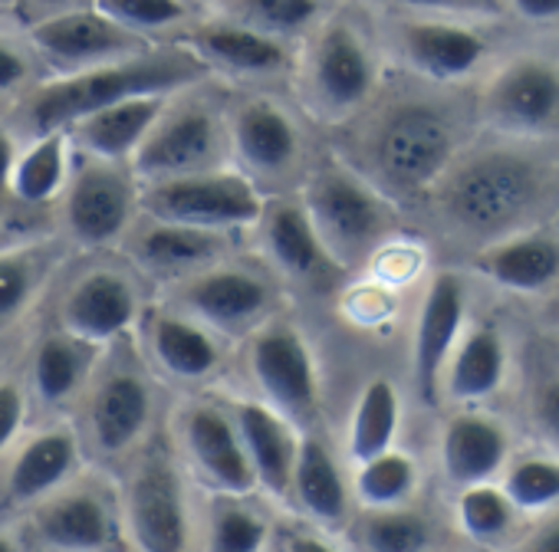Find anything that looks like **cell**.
I'll return each instance as SVG.
<instances>
[{
  "instance_id": "cell-1",
  "label": "cell",
  "mask_w": 559,
  "mask_h": 552,
  "mask_svg": "<svg viewBox=\"0 0 559 552\" xmlns=\"http://www.w3.org/2000/svg\"><path fill=\"white\" fill-rule=\"evenodd\" d=\"M211 70L181 44L148 47L129 60L93 67L83 73L57 76L37 86L21 109V119L31 135L50 129H70L86 112H96L109 103L129 96H175L178 89L201 83Z\"/></svg>"
},
{
  "instance_id": "cell-2",
  "label": "cell",
  "mask_w": 559,
  "mask_h": 552,
  "mask_svg": "<svg viewBox=\"0 0 559 552\" xmlns=\"http://www.w3.org/2000/svg\"><path fill=\"white\" fill-rule=\"evenodd\" d=\"M263 207V194L240 168H207L181 178L148 181L139 191V211L158 220L191 224L204 230L253 227Z\"/></svg>"
},
{
  "instance_id": "cell-3",
  "label": "cell",
  "mask_w": 559,
  "mask_h": 552,
  "mask_svg": "<svg viewBox=\"0 0 559 552\" xmlns=\"http://www.w3.org/2000/svg\"><path fill=\"white\" fill-rule=\"evenodd\" d=\"M300 201L307 204V214L336 266H349L366 256L389 227L385 201L343 165L313 171Z\"/></svg>"
},
{
  "instance_id": "cell-4",
  "label": "cell",
  "mask_w": 559,
  "mask_h": 552,
  "mask_svg": "<svg viewBox=\"0 0 559 552\" xmlns=\"http://www.w3.org/2000/svg\"><path fill=\"white\" fill-rule=\"evenodd\" d=\"M122 526L135 549L178 552L191 542L185 483L168 447H148L122 487Z\"/></svg>"
},
{
  "instance_id": "cell-5",
  "label": "cell",
  "mask_w": 559,
  "mask_h": 552,
  "mask_svg": "<svg viewBox=\"0 0 559 552\" xmlns=\"http://www.w3.org/2000/svg\"><path fill=\"white\" fill-rule=\"evenodd\" d=\"M230 152L227 119L217 116L204 103L188 106H168L142 139V145L132 155V171L139 184L181 178L207 168H221Z\"/></svg>"
},
{
  "instance_id": "cell-6",
  "label": "cell",
  "mask_w": 559,
  "mask_h": 552,
  "mask_svg": "<svg viewBox=\"0 0 559 552\" xmlns=\"http://www.w3.org/2000/svg\"><path fill=\"white\" fill-rule=\"evenodd\" d=\"M86 161L67 178L63 217L70 237L86 250H103L129 237L139 214V178L129 161L83 155Z\"/></svg>"
},
{
  "instance_id": "cell-7",
  "label": "cell",
  "mask_w": 559,
  "mask_h": 552,
  "mask_svg": "<svg viewBox=\"0 0 559 552\" xmlns=\"http://www.w3.org/2000/svg\"><path fill=\"white\" fill-rule=\"evenodd\" d=\"M247 369L263 395L280 415L297 428H307L320 411V372L307 336L290 323H263L250 333Z\"/></svg>"
},
{
  "instance_id": "cell-8",
  "label": "cell",
  "mask_w": 559,
  "mask_h": 552,
  "mask_svg": "<svg viewBox=\"0 0 559 552\" xmlns=\"http://www.w3.org/2000/svg\"><path fill=\"white\" fill-rule=\"evenodd\" d=\"M178 307L214 336H250L270 320L276 290L263 273L217 260L178 280Z\"/></svg>"
},
{
  "instance_id": "cell-9",
  "label": "cell",
  "mask_w": 559,
  "mask_h": 552,
  "mask_svg": "<svg viewBox=\"0 0 559 552\" xmlns=\"http://www.w3.org/2000/svg\"><path fill=\"white\" fill-rule=\"evenodd\" d=\"M27 31H31V47L57 70V76L129 60L152 47V40L119 27L99 8L63 11L27 24Z\"/></svg>"
},
{
  "instance_id": "cell-10",
  "label": "cell",
  "mask_w": 559,
  "mask_h": 552,
  "mask_svg": "<svg viewBox=\"0 0 559 552\" xmlns=\"http://www.w3.org/2000/svg\"><path fill=\"white\" fill-rule=\"evenodd\" d=\"M304 83L317 116L346 119L372 96L376 60L349 24H326L310 50Z\"/></svg>"
},
{
  "instance_id": "cell-11",
  "label": "cell",
  "mask_w": 559,
  "mask_h": 552,
  "mask_svg": "<svg viewBox=\"0 0 559 552\" xmlns=\"http://www.w3.org/2000/svg\"><path fill=\"white\" fill-rule=\"evenodd\" d=\"M178 447L188 460V467L198 473V480L211 493H253L257 477L247 460V451L240 444L237 424L227 411V405L214 401H194L185 405L175 421Z\"/></svg>"
},
{
  "instance_id": "cell-12",
  "label": "cell",
  "mask_w": 559,
  "mask_h": 552,
  "mask_svg": "<svg viewBox=\"0 0 559 552\" xmlns=\"http://www.w3.org/2000/svg\"><path fill=\"white\" fill-rule=\"evenodd\" d=\"M536 188L539 184L530 161L516 155H484L454 178L448 207L474 230H497L533 204Z\"/></svg>"
},
{
  "instance_id": "cell-13",
  "label": "cell",
  "mask_w": 559,
  "mask_h": 552,
  "mask_svg": "<svg viewBox=\"0 0 559 552\" xmlns=\"http://www.w3.org/2000/svg\"><path fill=\"white\" fill-rule=\"evenodd\" d=\"M454 132L431 106H399L376 139V161L382 175L405 191L431 184L448 165Z\"/></svg>"
},
{
  "instance_id": "cell-14",
  "label": "cell",
  "mask_w": 559,
  "mask_h": 552,
  "mask_svg": "<svg viewBox=\"0 0 559 552\" xmlns=\"http://www.w3.org/2000/svg\"><path fill=\"white\" fill-rule=\"evenodd\" d=\"M34 532L47 549L96 552L119 545L122 509L106 487L67 480L50 496L34 503Z\"/></svg>"
},
{
  "instance_id": "cell-15",
  "label": "cell",
  "mask_w": 559,
  "mask_h": 552,
  "mask_svg": "<svg viewBox=\"0 0 559 552\" xmlns=\"http://www.w3.org/2000/svg\"><path fill=\"white\" fill-rule=\"evenodd\" d=\"M152 424V388L132 365L103 372L86 398V428L103 457H126Z\"/></svg>"
},
{
  "instance_id": "cell-16",
  "label": "cell",
  "mask_w": 559,
  "mask_h": 552,
  "mask_svg": "<svg viewBox=\"0 0 559 552\" xmlns=\"http://www.w3.org/2000/svg\"><path fill=\"white\" fill-rule=\"evenodd\" d=\"M139 290L122 269H90L63 297V329L96 346L122 339L139 323Z\"/></svg>"
},
{
  "instance_id": "cell-17",
  "label": "cell",
  "mask_w": 559,
  "mask_h": 552,
  "mask_svg": "<svg viewBox=\"0 0 559 552\" xmlns=\"http://www.w3.org/2000/svg\"><path fill=\"white\" fill-rule=\"evenodd\" d=\"M253 227L260 230L266 260L273 263L276 273H284L287 280L313 284L323 273L336 269L300 197H263V207Z\"/></svg>"
},
{
  "instance_id": "cell-18",
  "label": "cell",
  "mask_w": 559,
  "mask_h": 552,
  "mask_svg": "<svg viewBox=\"0 0 559 552\" xmlns=\"http://www.w3.org/2000/svg\"><path fill=\"white\" fill-rule=\"evenodd\" d=\"M230 152L243 175L280 178L300 158V129L294 116L273 99H250L227 119Z\"/></svg>"
},
{
  "instance_id": "cell-19",
  "label": "cell",
  "mask_w": 559,
  "mask_h": 552,
  "mask_svg": "<svg viewBox=\"0 0 559 552\" xmlns=\"http://www.w3.org/2000/svg\"><path fill=\"white\" fill-rule=\"evenodd\" d=\"M227 411L237 424L240 444L253 467L257 490H263L276 500H287L290 473H294V460H297V447H300L297 424L287 415H280L273 405L253 401V398H237L227 405Z\"/></svg>"
},
{
  "instance_id": "cell-20",
  "label": "cell",
  "mask_w": 559,
  "mask_h": 552,
  "mask_svg": "<svg viewBox=\"0 0 559 552\" xmlns=\"http://www.w3.org/2000/svg\"><path fill=\"white\" fill-rule=\"evenodd\" d=\"M464 284L457 273H438L421 313H418V326H415V385L425 405H438V388H441V375L444 365L457 346L461 336V323H464Z\"/></svg>"
},
{
  "instance_id": "cell-21",
  "label": "cell",
  "mask_w": 559,
  "mask_h": 552,
  "mask_svg": "<svg viewBox=\"0 0 559 552\" xmlns=\"http://www.w3.org/2000/svg\"><path fill=\"white\" fill-rule=\"evenodd\" d=\"M181 47H188L211 73L224 70L234 76H273L287 70L290 50L287 40L266 37L253 27H243L230 17L214 24H194L185 27Z\"/></svg>"
},
{
  "instance_id": "cell-22",
  "label": "cell",
  "mask_w": 559,
  "mask_h": 552,
  "mask_svg": "<svg viewBox=\"0 0 559 552\" xmlns=\"http://www.w3.org/2000/svg\"><path fill=\"white\" fill-rule=\"evenodd\" d=\"M129 240H132V260L148 276H155V280H171V284L217 263L227 250L224 230H204V227L158 220V217H148L145 227H135Z\"/></svg>"
},
{
  "instance_id": "cell-23",
  "label": "cell",
  "mask_w": 559,
  "mask_h": 552,
  "mask_svg": "<svg viewBox=\"0 0 559 552\" xmlns=\"http://www.w3.org/2000/svg\"><path fill=\"white\" fill-rule=\"evenodd\" d=\"M80 467V434L67 424L37 431L11 460L4 493L17 506H34L57 487L73 480Z\"/></svg>"
},
{
  "instance_id": "cell-24",
  "label": "cell",
  "mask_w": 559,
  "mask_h": 552,
  "mask_svg": "<svg viewBox=\"0 0 559 552\" xmlns=\"http://www.w3.org/2000/svg\"><path fill=\"white\" fill-rule=\"evenodd\" d=\"M487 109L513 132L546 129L559 116V70L543 60L507 67L487 93Z\"/></svg>"
},
{
  "instance_id": "cell-25",
  "label": "cell",
  "mask_w": 559,
  "mask_h": 552,
  "mask_svg": "<svg viewBox=\"0 0 559 552\" xmlns=\"http://www.w3.org/2000/svg\"><path fill=\"white\" fill-rule=\"evenodd\" d=\"M171 96H129L119 103H109L96 112H86L76 119L67 132L70 142L80 145L83 155L109 158V161H132L135 148L162 116Z\"/></svg>"
},
{
  "instance_id": "cell-26",
  "label": "cell",
  "mask_w": 559,
  "mask_h": 552,
  "mask_svg": "<svg viewBox=\"0 0 559 552\" xmlns=\"http://www.w3.org/2000/svg\"><path fill=\"white\" fill-rule=\"evenodd\" d=\"M145 343L155 365L175 382L198 385L221 369L217 336L185 313H171V310L152 313L145 323Z\"/></svg>"
},
{
  "instance_id": "cell-27",
  "label": "cell",
  "mask_w": 559,
  "mask_h": 552,
  "mask_svg": "<svg viewBox=\"0 0 559 552\" xmlns=\"http://www.w3.org/2000/svg\"><path fill=\"white\" fill-rule=\"evenodd\" d=\"M290 496L297 500L307 519L320 523L330 532L349 519L353 496H349L346 477L336 457L330 454V447L313 434H300V447H297V460L290 473Z\"/></svg>"
},
{
  "instance_id": "cell-28",
  "label": "cell",
  "mask_w": 559,
  "mask_h": 552,
  "mask_svg": "<svg viewBox=\"0 0 559 552\" xmlns=\"http://www.w3.org/2000/svg\"><path fill=\"white\" fill-rule=\"evenodd\" d=\"M99 349L103 346H96L90 339H80V336H73L67 329L47 333L37 343L34 362H31L34 395L47 408H60V405L73 401L93 382Z\"/></svg>"
},
{
  "instance_id": "cell-29",
  "label": "cell",
  "mask_w": 559,
  "mask_h": 552,
  "mask_svg": "<svg viewBox=\"0 0 559 552\" xmlns=\"http://www.w3.org/2000/svg\"><path fill=\"white\" fill-rule=\"evenodd\" d=\"M507 457V431L484 415H457L441 437V464L451 483L471 487L490 480Z\"/></svg>"
},
{
  "instance_id": "cell-30",
  "label": "cell",
  "mask_w": 559,
  "mask_h": 552,
  "mask_svg": "<svg viewBox=\"0 0 559 552\" xmlns=\"http://www.w3.org/2000/svg\"><path fill=\"white\" fill-rule=\"evenodd\" d=\"M402 50L418 73L431 80H461L484 60L487 44L464 27L421 21L405 27Z\"/></svg>"
},
{
  "instance_id": "cell-31",
  "label": "cell",
  "mask_w": 559,
  "mask_h": 552,
  "mask_svg": "<svg viewBox=\"0 0 559 552\" xmlns=\"http://www.w3.org/2000/svg\"><path fill=\"white\" fill-rule=\"evenodd\" d=\"M477 266L507 290L536 293L559 276V240L549 233H530L510 243H497L477 256Z\"/></svg>"
},
{
  "instance_id": "cell-32",
  "label": "cell",
  "mask_w": 559,
  "mask_h": 552,
  "mask_svg": "<svg viewBox=\"0 0 559 552\" xmlns=\"http://www.w3.org/2000/svg\"><path fill=\"white\" fill-rule=\"evenodd\" d=\"M70 178V132H37L34 142L17 152L11 171V194L24 204H50Z\"/></svg>"
},
{
  "instance_id": "cell-33",
  "label": "cell",
  "mask_w": 559,
  "mask_h": 552,
  "mask_svg": "<svg viewBox=\"0 0 559 552\" xmlns=\"http://www.w3.org/2000/svg\"><path fill=\"white\" fill-rule=\"evenodd\" d=\"M507 352L493 326H480L464 336L448 369V395L454 401H480L503 382Z\"/></svg>"
},
{
  "instance_id": "cell-34",
  "label": "cell",
  "mask_w": 559,
  "mask_h": 552,
  "mask_svg": "<svg viewBox=\"0 0 559 552\" xmlns=\"http://www.w3.org/2000/svg\"><path fill=\"white\" fill-rule=\"evenodd\" d=\"M399 421H402V401L399 392L389 379H372L356 408H353V421H349V457L356 464L395 447V434H399Z\"/></svg>"
},
{
  "instance_id": "cell-35",
  "label": "cell",
  "mask_w": 559,
  "mask_h": 552,
  "mask_svg": "<svg viewBox=\"0 0 559 552\" xmlns=\"http://www.w3.org/2000/svg\"><path fill=\"white\" fill-rule=\"evenodd\" d=\"M270 519L247 500V493H211L204 513V545L217 552L266 549Z\"/></svg>"
},
{
  "instance_id": "cell-36",
  "label": "cell",
  "mask_w": 559,
  "mask_h": 552,
  "mask_svg": "<svg viewBox=\"0 0 559 552\" xmlns=\"http://www.w3.org/2000/svg\"><path fill=\"white\" fill-rule=\"evenodd\" d=\"M224 17L276 40H294L320 21V0H224Z\"/></svg>"
},
{
  "instance_id": "cell-37",
  "label": "cell",
  "mask_w": 559,
  "mask_h": 552,
  "mask_svg": "<svg viewBox=\"0 0 559 552\" xmlns=\"http://www.w3.org/2000/svg\"><path fill=\"white\" fill-rule=\"evenodd\" d=\"M418 483V467L405 451H382L359 464L356 496L362 506H402Z\"/></svg>"
},
{
  "instance_id": "cell-38",
  "label": "cell",
  "mask_w": 559,
  "mask_h": 552,
  "mask_svg": "<svg viewBox=\"0 0 559 552\" xmlns=\"http://www.w3.org/2000/svg\"><path fill=\"white\" fill-rule=\"evenodd\" d=\"M428 536L425 516L402 506H366L362 519L356 523L359 545L376 552H415L428 545Z\"/></svg>"
},
{
  "instance_id": "cell-39",
  "label": "cell",
  "mask_w": 559,
  "mask_h": 552,
  "mask_svg": "<svg viewBox=\"0 0 559 552\" xmlns=\"http://www.w3.org/2000/svg\"><path fill=\"white\" fill-rule=\"evenodd\" d=\"M40 250H4L0 253V326L14 323L44 284Z\"/></svg>"
},
{
  "instance_id": "cell-40",
  "label": "cell",
  "mask_w": 559,
  "mask_h": 552,
  "mask_svg": "<svg viewBox=\"0 0 559 552\" xmlns=\"http://www.w3.org/2000/svg\"><path fill=\"white\" fill-rule=\"evenodd\" d=\"M96 8L119 27H126L145 40L158 31L185 27L191 17L188 0H96Z\"/></svg>"
},
{
  "instance_id": "cell-41",
  "label": "cell",
  "mask_w": 559,
  "mask_h": 552,
  "mask_svg": "<svg viewBox=\"0 0 559 552\" xmlns=\"http://www.w3.org/2000/svg\"><path fill=\"white\" fill-rule=\"evenodd\" d=\"M457 519L461 529L477 539V542H490L497 536H503L513 523V503L503 490L484 483H471L464 487L461 500H457Z\"/></svg>"
},
{
  "instance_id": "cell-42",
  "label": "cell",
  "mask_w": 559,
  "mask_h": 552,
  "mask_svg": "<svg viewBox=\"0 0 559 552\" xmlns=\"http://www.w3.org/2000/svg\"><path fill=\"white\" fill-rule=\"evenodd\" d=\"M513 509H546L559 503V460L523 457L507 473V490Z\"/></svg>"
},
{
  "instance_id": "cell-43",
  "label": "cell",
  "mask_w": 559,
  "mask_h": 552,
  "mask_svg": "<svg viewBox=\"0 0 559 552\" xmlns=\"http://www.w3.org/2000/svg\"><path fill=\"white\" fill-rule=\"evenodd\" d=\"M323 529L320 523L307 519L304 513L297 519H280V523H270V539H266V549H284V552H317V549H326L330 542L323 539Z\"/></svg>"
},
{
  "instance_id": "cell-44",
  "label": "cell",
  "mask_w": 559,
  "mask_h": 552,
  "mask_svg": "<svg viewBox=\"0 0 559 552\" xmlns=\"http://www.w3.org/2000/svg\"><path fill=\"white\" fill-rule=\"evenodd\" d=\"M27 421V395L17 382H0V457H4Z\"/></svg>"
},
{
  "instance_id": "cell-45",
  "label": "cell",
  "mask_w": 559,
  "mask_h": 552,
  "mask_svg": "<svg viewBox=\"0 0 559 552\" xmlns=\"http://www.w3.org/2000/svg\"><path fill=\"white\" fill-rule=\"evenodd\" d=\"M31 80V60L8 40H0V96L21 89Z\"/></svg>"
},
{
  "instance_id": "cell-46",
  "label": "cell",
  "mask_w": 559,
  "mask_h": 552,
  "mask_svg": "<svg viewBox=\"0 0 559 552\" xmlns=\"http://www.w3.org/2000/svg\"><path fill=\"white\" fill-rule=\"evenodd\" d=\"M418 11H454V14H500V0H399Z\"/></svg>"
},
{
  "instance_id": "cell-47",
  "label": "cell",
  "mask_w": 559,
  "mask_h": 552,
  "mask_svg": "<svg viewBox=\"0 0 559 552\" xmlns=\"http://www.w3.org/2000/svg\"><path fill=\"white\" fill-rule=\"evenodd\" d=\"M14 8L21 11V17H24L27 24H34V21L53 17V14H63V11L96 8V0H17Z\"/></svg>"
},
{
  "instance_id": "cell-48",
  "label": "cell",
  "mask_w": 559,
  "mask_h": 552,
  "mask_svg": "<svg viewBox=\"0 0 559 552\" xmlns=\"http://www.w3.org/2000/svg\"><path fill=\"white\" fill-rule=\"evenodd\" d=\"M536 415H539V424L559 437V379L549 382L543 392H539V405H536Z\"/></svg>"
},
{
  "instance_id": "cell-49",
  "label": "cell",
  "mask_w": 559,
  "mask_h": 552,
  "mask_svg": "<svg viewBox=\"0 0 559 552\" xmlns=\"http://www.w3.org/2000/svg\"><path fill=\"white\" fill-rule=\"evenodd\" d=\"M14 161H17V142H14V135L4 125H0V197L11 191Z\"/></svg>"
},
{
  "instance_id": "cell-50",
  "label": "cell",
  "mask_w": 559,
  "mask_h": 552,
  "mask_svg": "<svg viewBox=\"0 0 559 552\" xmlns=\"http://www.w3.org/2000/svg\"><path fill=\"white\" fill-rule=\"evenodd\" d=\"M513 8L526 21H556L559 17V0H513Z\"/></svg>"
},
{
  "instance_id": "cell-51",
  "label": "cell",
  "mask_w": 559,
  "mask_h": 552,
  "mask_svg": "<svg viewBox=\"0 0 559 552\" xmlns=\"http://www.w3.org/2000/svg\"><path fill=\"white\" fill-rule=\"evenodd\" d=\"M526 549H546V552H559V519L556 523H549V526H543L530 542H526Z\"/></svg>"
},
{
  "instance_id": "cell-52",
  "label": "cell",
  "mask_w": 559,
  "mask_h": 552,
  "mask_svg": "<svg viewBox=\"0 0 559 552\" xmlns=\"http://www.w3.org/2000/svg\"><path fill=\"white\" fill-rule=\"evenodd\" d=\"M14 545H17V542H14L4 529H0V552H8V549H14Z\"/></svg>"
},
{
  "instance_id": "cell-53",
  "label": "cell",
  "mask_w": 559,
  "mask_h": 552,
  "mask_svg": "<svg viewBox=\"0 0 559 552\" xmlns=\"http://www.w3.org/2000/svg\"><path fill=\"white\" fill-rule=\"evenodd\" d=\"M0 4H17V0H0Z\"/></svg>"
},
{
  "instance_id": "cell-54",
  "label": "cell",
  "mask_w": 559,
  "mask_h": 552,
  "mask_svg": "<svg viewBox=\"0 0 559 552\" xmlns=\"http://www.w3.org/2000/svg\"><path fill=\"white\" fill-rule=\"evenodd\" d=\"M556 227H559V217H556Z\"/></svg>"
}]
</instances>
